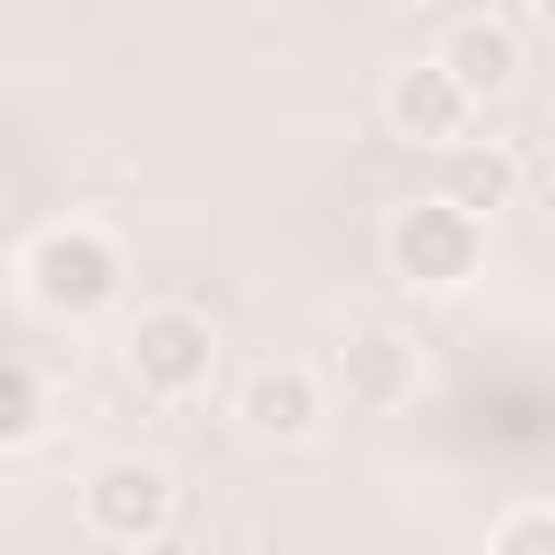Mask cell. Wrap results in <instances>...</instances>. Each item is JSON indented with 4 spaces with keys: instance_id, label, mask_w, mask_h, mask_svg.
Masks as SVG:
<instances>
[{
    "instance_id": "1",
    "label": "cell",
    "mask_w": 555,
    "mask_h": 555,
    "mask_svg": "<svg viewBox=\"0 0 555 555\" xmlns=\"http://www.w3.org/2000/svg\"><path fill=\"white\" fill-rule=\"evenodd\" d=\"M121 278H130V260H121L113 225H95V217H52V225H35L17 243V295L43 321H95V312H113Z\"/></svg>"
},
{
    "instance_id": "2",
    "label": "cell",
    "mask_w": 555,
    "mask_h": 555,
    "mask_svg": "<svg viewBox=\"0 0 555 555\" xmlns=\"http://www.w3.org/2000/svg\"><path fill=\"white\" fill-rule=\"evenodd\" d=\"M382 260H390V278H399L408 295H460V286L486 269V225L460 217V208H442V199L425 191V199H408V208L382 225Z\"/></svg>"
},
{
    "instance_id": "3",
    "label": "cell",
    "mask_w": 555,
    "mask_h": 555,
    "mask_svg": "<svg viewBox=\"0 0 555 555\" xmlns=\"http://www.w3.org/2000/svg\"><path fill=\"white\" fill-rule=\"evenodd\" d=\"M173 468L156 460V451H104L87 477H78V520H87V538H104V546H156L165 529H173Z\"/></svg>"
},
{
    "instance_id": "4",
    "label": "cell",
    "mask_w": 555,
    "mask_h": 555,
    "mask_svg": "<svg viewBox=\"0 0 555 555\" xmlns=\"http://www.w3.org/2000/svg\"><path fill=\"white\" fill-rule=\"evenodd\" d=\"M217 356H225V338L199 304H147L121 338V364L147 399H199L217 382Z\"/></svg>"
},
{
    "instance_id": "5",
    "label": "cell",
    "mask_w": 555,
    "mask_h": 555,
    "mask_svg": "<svg viewBox=\"0 0 555 555\" xmlns=\"http://www.w3.org/2000/svg\"><path fill=\"white\" fill-rule=\"evenodd\" d=\"M330 399H347L356 416H399L416 390H425V347L390 321H356L330 338V364H312Z\"/></svg>"
},
{
    "instance_id": "6",
    "label": "cell",
    "mask_w": 555,
    "mask_h": 555,
    "mask_svg": "<svg viewBox=\"0 0 555 555\" xmlns=\"http://www.w3.org/2000/svg\"><path fill=\"white\" fill-rule=\"evenodd\" d=\"M529 26H538V9H460V17L442 26L434 61H442V78L486 113L494 95L520 87V69H529Z\"/></svg>"
},
{
    "instance_id": "7",
    "label": "cell",
    "mask_w": 555,
    "mask_h": 555,
    "mask_svg": "<svg viewBox=\"0 0 555 555\" xmlns=\"http://www.w3.org/2000/svg\"><path fill=\"white\" fill-rule=\"evenodd\" d=\"M382 113H390V130L408 139V147H460V139H477V104L442 78V61L434 52H416V61H399L390 69V87H382Z\"/></svg>"
},
{
    "instance_id": "8",
    "label": "cell",
    "mask_w": 555,
    "mask_h": 555,
    "mask_svg": "<svg viewBox=\"0 0 555 555\" xmlns=\"http://www.w3.org/2000/svg\"><path fill=\"white\" fill-rule=\"evenodd\" d=\"M234 416L251 442H312L321 416H330V390L304 356H278V364H251L243 390H234Z\"/></svg>"
},
{
    "instance_id": "9",
    "label": "cell",
    "mask_w": 555,
    "mask_h": 555,
    "mask_svg": "<svg viewBox=\"0 0 555 555\" xmlns=\"http://www.w3.org/2000/svg\"><path fill=\"white\" fill-rule=\"evenodd\" d=\"M434 199L460 208V217H477V225H494V217L520 199V147H512V139H460V147H442Z\"/></svg>"
},
{
    "instance_id": "10",
    "label": "cell",
    "mask_w": 555,
    "mask_h": 555,
    "mask_svg": "<svg viewBox=\"0 0 555 555\" xmlns=\"http://www.w3.org/2000/svg\"><path fill=\"white\" fill-rule=\"evenodd\" d=\"M486 555H555V503H512V512H494V529H486Z\"/></svg>"
},
{
    "instance_id": "11",
    "label": "cell",
    "mask_w": 555,
    "mask_h": 555,
    "mask_svg": "<svg viewBox=\"0 0 555 555\" xmlns=\"http://www.w3.org/2000/svg\"><path fill=\"white\" fill-rule=\"evenodd\" d=\"M43 425V399H35V382L26 373H0V442H26Z\"/></svg>"
}]
</instances>
